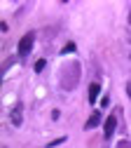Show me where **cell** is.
Returning a JSON list of instances; mask_svg holds the SVG:
<instances>
[{"instance_id": "6da1fadb", "label": "cell", "mask_w": 131, "mask_h": 148, "mask_svg": "<svg viewBox=\"0 0 131 148\" xmlns=\"http://www.w3.org/2000/svg\"><path fill=\"white\" fill-rule=\"evenodd\" d=\"M80 78H82V66H80L77 61L63 64V68H61V87H63L66 92H73L75 87H77Z\"/></svg>"}, {"instance_id": "52a82bcc", "label": "cell", "mask_w": 131, "mask_h": 148, "mask_svg": "<svg viewBox=\"0 0 131 148\" xmlns=\"http://www.w3.org/2000/svg\"><path fill=\"white\" fill-rule=\"evenodd\" d=\"M70 52H75V42H68V45L63 47V54H70Z\"/></svg>"}, {"instance_id": "8992f818", "label": "cell", "mask_w": 131, "mask_h": 148, "mask_svg": "<svg viewBox=\"0 0 131 148\" xmlns=\"http://www.w3.org/2000/svg\"><path fill=\"white\" fill-rule=\"evenodd\" d=\"M21 120H24V118H21V106H16V108L12 110V122L19 127V125H21Z\"/></svg>"}, {"instance_id": "8fae6325", "label": "cell", "mask_w": 131, "mask_h": 148, "mask_svg": "<svg viewBox=\"0 0 131 148\" xmlns=\"http://www.w3.org/2000/svg\"><path fill=\"white\" fill-rule=\"evenodd\" d=\"M129 97H131V87H129Z\"/></svg>"}, {"instance_id": "3957f363", "label": "cell", "mask_w": 131, "mask_h": 148, "mask_svg": "<svg viewBox=\"0 0 131 148\" xmlns=\"http://www.w3.org/2000/svg\"><path fill=\"white\" fill-rule=\"evenodd\" d=\"M115 127H117V118L115 115H110L108 120H105V139H112V132H115Z\"/></svg>"}, {"instance_id": "30bf717a", "label": "cell", "mask_w": 131, "mask_h": 148, "mask_svg": "<svg viewBox=\"0 0 131 148\" xmlns=\"http://www.w3.org/2000/svg\"><path fill=\"white\" fill-rule=\"evenodd\" d=\"M129 24H131V12H129Z\"/></svg>"}, {"instance_id": "7a4b0ae2", "label": "cell", "mask_w": 131, "mask_h": 148, "mask_svg": "<svg viewBox=\"0 0 131 148\" xmlns=\"http://www.w3.org/2000/svg\"><path fill=\"white\" fill-rule=\"evenodd\" d=\"M33 42H35V33L28 31L21 40H19V57H28V52L33 49Z\"/></svg>"}, {"instance_id": "9c48e42d", "label": "cell", "mask_w": 131, "mask_h": 148, "mask_svg": "<svg viewBox=\"0 0 131 148\" xmlns=\"http://www.w3.org/2000/svg\"><path fill=\"white\" fill-rule=\"evenodd\" d=\"M117 148H131V141H119Z\"/></svg>"}, {"instance_id": "5b68a950", "label": "cell", "mask_w": 131, "mask_h": 148, "mask_svg": "<svg viewBox=\"0 0 131 148\" xmlns=\"http://www.w3.org/2000/svg\"><path fill=\"white\" fill-rule=\"evenodd\" d=\"M98 94H101V85H98V82H91V85H89V103L96 101Z\"/></svg>"}, {"instance_id": "277c9868", "label": "cell", "mask_w": 131, "mask_h": 148, "mask_svg": "<svg viewBox=\"0 0 131 148\" xmlns=\"http://www.w3.org/2000/svg\"><path fill=\"white\" fill-rule=\"evenodd\" d=\"M101 125V113L98 110H94V113L89 115V120L84 122V129H94V127H98Z\"/></svg>"}, {"instance_id": "ba28073f", "label": "cell", "mask_w": 131, "mask_h": 148, "mask_svg": "<svg viewBox=\"0 0 131 148\" xmlns=\"http://www.w3.org/2000/svg\"><path fill=\"white\" fill-rule=\"evenodd\" d=\"M42 68H45V59H40V61H37V64H35V73H40Z\"/></svg>"}]
</instances>
